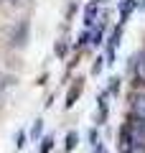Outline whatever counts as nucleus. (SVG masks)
Returning a JSON list of instances; mask_svg holds the SVG:
<instances>
[{
	"mask_svg": "<svg viewBox=\"0 0 145 153\" xmlns=\"http://www.w3.org/2000/svg\"><path fill=\"white\" fill-rule=\"evenodd\" d=\"M97 13H99V8H97V3H92V5L87 8V13H84V26H87V28H92V26H94Z\"/></svg>",
	"mask_w": 145,
	"mask_h": 153,
	"instance_id": "423d86ee",
	"label": "nucleus"
},
{
	"mask_svg": "<svg viewBox=\"0 0 145 153\" xmlns=\"http://www.w3.org/2000/svg\"><path fill=\"white\" fill-rule=\"evenodd\" d=\"M102 71V59H97L94 64H92V74H99Z\"/></svg>",
	"mask_w": 145,
	"mask_h": 153,
	"instance_id": "4468645a",
	"label": "nucleus"
},
{
	"mask_svg": "<svg viewBox=\"0 0 145 153\" xmlns=\"http://www.w3.org/2000/svg\"><path fill=\"white\" fill-rule=\"evenodd\" d=\"M79 92H81V82H76L74 87L69 89V94H66V107H74V102H76V97H79Z\"/></svg>",
	"mask_w": 145,
	"mask_h": 153,
	"instance_id": "0eeeda50",
	"label": "nucleus"
},
{
	"mask_svg": "<svg viewBox=\"0 0 145 153\" xmlns=\"http://www.w3.org/2000/svg\"><path fill=\"white\" fill-rule=\"evenodd\" d=\"M132 79H135V87L138 84H145V51H138V54L132 56Z\"/></svg>",
	"mask_w": 145,
	"mask_h": 153,
	"instance_id": "f257e3e1",
	"label": "nucleus"
},
{
	"mask_svg": "<svg viewBox=\"0 0 145 153\" xmlns=\"http://www.w3.org/2000/svg\"><path fill=\"white\" fill-rule=\"evenodd\" d=\"M120 36H122V26L115 28L112 36H109V41H107V64H115V49H117V44H120Z\"/></svg>",
	"mask_w": 145,
	"mask_h": 153,
	"instance_id": "7ed1b4c3",
	"label": "nucleus"
},
{
	"mask_svg": "<svg viewBox=\"0 0 145 153\" xmlns=\"http://www.w3.org/2000/svg\"><path fill=\"white\" fill-rule=\"evenodd\" d=\"M132 112H135L138 120H145V92L132 94Z\"/></svg>",
	"mask_w": 145,
	"mask_h": 153,
	"instance_id": "20e7f679",
	"label": "nucleus"
},
{
	"mask_svg": "<svg viewBox=\"0 0 145 153\" xmlns=\"http://www.w3.org/2000/svg\"><path fill=\"white\" fill-rule=\"evenodd\" d=\"M74 146H76V133L69 130V133H66V143H64V148H66V151H71Z\"/></svg>",
	"mask_w": 145,
	"mask_h": 153,
	"instance_id": "1a4fd4ad",
	"label": "nucleus"
},
{
	"mask_svg": "<svg viewBox=\"0 0 145 153\" xmlns=\"http://www.w3.org/2000/svg\"><path fill=\"white\" fill-rule=\"evenodd\" d=\"M0 3H23V0H0Z\"/></svg>",
	"mask_w": 145,
	"mask_h": 153,
	"instance_id": "dca6fc26",
	"label": "nucleus"
},
{
	"mask_svg": "<svg viewBox=\"0 0 145 153\" xmlns=\"http://www.w3.org/2000/svg\"><path fill=\"white\" fill-rule=\"evenodd\" d=\"M51 148H54V138H51V135H46V138L41 140V153H48Z\"/></svg>",
	"mask_w": 145,
	"mask_h": 153,
	"instance_id": "9b49d317",
	"label": "nucleus"
},
{
	"mask_svg": "<svg viewBox=\"0 0 145 153\" xmlns=\"http://www.w3.org/2000/svg\"><path fill=\"white\" fill-rule=\"evenodd\" d=\"M92 151H94V153H104V146H102V143H97V146L92 148Z\"/></svg>",
	"mask_w": 145,
	"mask_h": 153,
	"instance_id": "2eb2a0df",
	"label": "nucleus"
},
{
	"mask_svg": "<svg viewBox=\"0 0 145 153\" xmlns=\"http://www.w3.org/2000/svg\"><path fill=\"white\" fill-rule=\"evenodd\" d=\"M99 41H102V26H97L94 31H92V44L97 46V44H99Z\"/></svg>",
	"mask_w": 145,
	"mask_h": 153,
	"instance_id": "f8f14e48",
	"label": "nucleus"
},
{
	"mask_svg": "<svg viewBox=\"0 0 145 153\" xmlns=\"http://www.w3.org/2000/svg\"><path fill=\"white\" fill-rule=\"evenodd\" d=\"M41 133H43V120H36V123H33V128H31V140L36 143L38 138H41Z\"/></svg>",
	"mask_w": 145,
	"mask_h": 153,
	"instance_id": "6e6552de",
	"label": "nucleus"
},
{
	"mask_svg": "<svg viewBox=\"0 0 145 153\" xmlns=\"http://www.w3.org/2000/svg\"><path fill=\"white\" fill-rule=\"evenodd\" d=\"M117 89H120V79L112 76V79H109V92H117Z\"/></svg>",
	"mask_w": 145,
	"mask_h": 153,
	"instance_id": "ddd939ff",
	"label": "nucleus"
},
{
	"mask_svg": "<svg viewBox=\"0 0 145 153\" xmlns=\"http://www.w3.org/2000/svg\"><path fill=\"white\" fill-rule=\"evenodd\" d=\"M135 5H138V0H122V3H120V18H122V21H127Z\"/></svg>",
	"mask_w": 145,
	"mask_h": 153,
	"instance_id": "39448f33",
	"label": "nucleus"
},
{
	"mask_svg": "<svg viewBox=\"0 0 145 153\" xmlns=\"http://www.w3.org/2000/svg\"><path fill=\"white\" fill-rule=\"evenodd\" d=\"M140 10H145V0H143V3H140Z\"/></svg>",
	"mask_w": 145,
	"mask_h": 153,
	"instance_id": "f3484780",
	"label": "nucleus"
},
{
	"mask_svg": "<svg viewBox=\"0 0 145 153\" xmlns=\"http://www.w3.org/2000/svg\"><path fill=\"white\" fill-rule=\"evenodd\" d=\"M104 97H107V94L99 97V123H104V117H107V102H104Z\"/></svg>",
	"mask_w": 145,
	"mask_h": 153,
	"instance_id": "9d476101",
	"label": "nucleus"
},
{
	"mask_svg": "<svg viewBox=\"0 0 145 153\" xmlns=\"http://www.w3.org/2000/svg\"><path fill=\"white\" fill-rule=\"evenodd\" d=\"M132 148H135L132 128H130V125H122V128H120V151H122V153H130Z\"/></svg>",
	"mask_w": 145,
	"mask_h": 153,
	"instance_id": "f03ea898",
	"label": "nucleus"
}]
</instances>
